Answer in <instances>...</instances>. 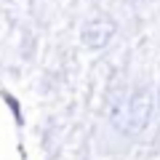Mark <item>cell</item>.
Wrapping results in <instances>:
<instances>
[{
    "mask_svg": "<svg viewBox=\"0 0 160 160\" xmlns=\"http://www.w3.org/2000/svg\"><path fill=\"white\" fill-rule=\"evenodd\" d=\"M155 115V96L149 88H128L118 91L109 102V126L120 136H139L147 131Z\"/></svg>",
    "mask_w": 160,
    "mask_h": 160,
    "instance_id": "1",
    "label": "cell"
},
{
    "mask_svg": "<svg viewBox=\"0 0 160 160\" xmlns=\"http://www.w3.org/2000/svg\"><path fill=\"white\" fill-rule=\"evenodd\" d=\"M115 32H118V24L109 16H93L88 19L83 27H80V43L88 48V51H102L112 43Z\"/></svg>",
    "mask_w": 160,
    "mask_h": 160,
    "instance_id": "2",
    "label": "cell"
}]
</instances>
